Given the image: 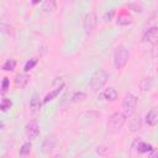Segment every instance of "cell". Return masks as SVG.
Segmentation results:
<instances>
[{"label": "cell", "instance_id": "6da1fadb", "mask_svg": "<svg viewBox=\"0 0 158 158\" xmlns=\"http://www.w3.org/2000/svg\"><path fill=\"white\" fill-rule=\"evenodd\" d=\"M125 122H126V115L123 112L116 111V112L111 114L107 120V125H106L107 131L111 133H116L122 128Z\"/></svg>", "mask_w": 158, "mask_h": 158}, {"label": "cell", "instance_id": "7a4b0ae2", "mask_svg": "<svg viewBox=\"0 0 158 158\" xmlns=\"http://www.w3.org/2000/svg\"><path fill=\"white\" fill-rule=\"evenodd\" d=\"M109 77H110V74L106 72V70H104V69H98L94 74H93V77H91V79H90V89L93 90V91H99L106 83H107V80H109Z\"/></svg>", "mask_w": 158, "mask_h": 158}, {"label": "cell", "instance_id": "3957f363", "mask_svg": "<svg viewBox=\"0 0 158 158\" xmlns=\"http://www.w3.org/2000/svg\"><path fill=\"white\" fill-rule=\"evenodd\" d=\"M128 59H130L128 49L125 46H118L114 54V64H115L116 69H122L127 64Z\"/></svg>", "mask_w": 158, "mask_h": 158}, {"label": "cell", "instance_id": "277c9868", "mask_svg": "<svg viewBox=\"0 0 158 158\" xmlns=\"http://www.w3.org/2000/svg\"><path fill=\"white\" fill-rule=\"evenodd\" d=\"M137 107V98L132 93H127L122 100V111L126 116H131L135 114Z\"/></svg>", "mask_w": 158, "mask_h": 158}, {"label": "cell", "instance_id": "5b68a950", "mask_svg": "<svg viewBox=\"0 0 158 158\" xmlns=\"http://www.w3.org/2000/svg\"><path fill=\"white\" fill-rule=\"evenodd\" d=\"M96 23H98V16L95 12L93 11H89L85 14L84 16V21H83V27H84V32L85 35H91L93 31L95 30L96 27Z\"/></svg>", "mask_w": 158, "mask_h": 158}, {"label": "cell", "instance_id": "8992f818", "mask_svg": "<svg viewBox=\"0 0 158 158\" xmlns=\"http://www.w3.org/2000/svg\"><path fill=\"white\" fill-rule=\"evenodd\" d=\"M142 40L144 42L152 43V44H157L158 43V27L157 26H152L149 28H147L142 36Z\"/></svg>", "mask_w": 158, "mask_h": 158}, {"label": "cell", "instance_id": "52a82bcc", "mask_svg": "<svg viewBox=\"0 0 158 158\" xmlns=\"http://www.w3.org/2000/svg\"><path fill=\"white\" fill-rule=\"evenodd\" d=\"M25 133L28 139H35L40 135V125L36 121H31L25 127Z\"/></svg>", "mask_w": 158, "mask_h": 158}, {"label": "cell", "instance_id": "ba28073f", "mask_svg": "<svg viewBox=\"0 0 158 158\" xmlns=\"http://www.w3.org/2000/svg\"><path fill=\"white\" fill-rule=\"evenodd\" d=\"M56 142H57L56 136H54V135H48V136L44 138L43 143H42V151H43V153H49V152H52V149H53L54 146H56Z\"/></svg>", "mask_w": 158, "mask_h": 158}, {"label": "cell", "instance_id": "9c48e42d", "mask_svg": "<svg viewBox=\"0 0 158 158\" xmlns=\"http://www.w3.org/2000/svg\"><path fill=\"white\" fill-rule=\"evenodd\" d=\"M100 98L102 100H106V101H115L117 99V91L115 88L112 86H109L107 89H105L101 94H100Z\"/></svg>", "mask_w": 158, "mask_h": 158}, {"label": "cell", "instance_id": "30bf717a", "mask_svg": "<svg viewBox=\"0 0 158 158\" xmlns=\"http://www.w3.org/2000/svg\"><path fill=\"white\" fill-rule=\"evenodd\" d=\"M146 122L149 126H156L158 123V110L157 109H151L147 115H146Z\"/></svg>", "mask_w": 158, "mask_h": 158}, {"label": "cell", "instance_id": "8fae6325", "mask_svg": "<svg viewBox=\"0 0 158 158\" xmlns=\"http://www.w3.org/2000/svg\"><path fill=\"white\" fill-rule=\"evenodd\" d=\"M30 81V75H27L26 73H20L15 77V85L17 88H25Z\"/></svg>", "mask_w": 158, "mask_h": 158}, {"label": "cell", "instance_id": "7c38bea8", "mask_svg": "<svg viewBox=\"0 0 158 158\" xmlns=\"http://www.w3.org/2000/svg\"><path fill=\"white\" fill-rule=\"evenodd\" d=\"M63 88H64V83H62L59 86H57V88H56V89H53L51 93H48V94L44 96V99L42 100V102H43V104H47L48 101H52L53 99H56V98L59 95V93L62 91V89H63Z\"/></svg>", "mask_w": 158, "mask_h": 158}, {"label": "cell", "instance_id": "4fadbf2b", "mask_svg": "<svg viewBox=\"0 0 158 158\" xmlns=\"http://www.w3.org/2000/svg\"><path fill=\"white\" fill-rule=\"evenodd\" d=\"M40 99H41V98H40L38 94H33V95H32V98H31V100H30V109L32 110V112H36V111H38V110L41 109V105H42L43 102H41Z\"/></svg>", "mask_w": 158, "mask_h": 158}, {"label": "cell", "instance_id": "5bb4252c", "mask_svg": "<svg viewBox=\"0 0 158 158\" xmlns=\"http://www.w3.org/2000/svg\"><path fill=\"white\" fill-rule=\"evenodd\" d=\"M153 149L152 144L151 143H147V142H138L137 144V152L143 154V153H147V152H151Z\"/></svg>", "mask_w": 158, "mask_h": 158}, {"label": "cell", "instance_id": "9a60e30c", "mask_svg": "<svg viewBox=\"0 0 158 158\" xmlns=\"http://www.w3.org/2000/svg\"><path fill=\"white\" fill-rule=\"evenodd\" d=\"M42 10L43 11H53V10H56V7H57V4H56V1L54 0H46V1H43L42 2Z\"/></svg>", "mask_w": 158, "mask_h": 158}, {"label": "cell", "instance_id": "2e32d148", "mask_svg": "<svg viewBox=\"0 0 158 158\" xmlns=\"http://www.w3.org/2000/svg\"><path fill=\"white\" fill-rule=\"evenodd\" d=\"M15 67H16V60L12 59V58L6 59V60L4 62V64H2V69L6 70V72H11V70H14Z\"/></svg>", "mask_w": 158, "mask_h": 158}, {"label": "cell", "instance_id": "e0dca14e", "mask_svg": "<svg viewBox=\"0 0 158 158\" xmlns=\"http://www.w3.org/2000/svg\"><path fill=\"white\" fill-rule=\"evenodd\" d=\"M132 20H131V16L127 15V14H120L117 16V23L118 25H128L131 23Z\"/></svg>", "mask_w": 158, "mask_h": 158}, {"label": "cell", "instance_id": "ac0fdd59", "mask_svg": "<svg viewBox=\"0 0 158 158\" xmlns=\"http://www.w3.org/2000/svg\"><path fill=\"white\" fill-rule=\"evenodd\" d=\"M11 106H12V100L9 99V98H2L1 104H0V110H1L2 112H5V111H7Z\"/></svg>", "mask_w": 158, "mask_h": 158}, {"label": "cell", "instance_id": "d6986e66", "mask_svg": "<svg viewBox=\"0 0 158 158\" xmlns=\"http://www.w3.org/2000/svg\"><path fill=\"white\" fill-rule=\"evenodd\" d=\"M139 127H141V118H139V116H136V117L131 118L130 130L131 131H137V130H139Z\"/></svg>", "mask_w": 158, "mask_h": 158}, {"label": "cell", "instance_id": "ffe728a7", "mask_svg": "<svg viewBox=\"0 0 158 158\" xmlns=\"http://www.w3.org/2000/svg\"><path fill=\"white\" fill-rule=\"evenodd\" d=\"M31 148H32L31 142H30V141H28V142H25V143L21 146V148H20V156L26 157V156L31 152Z\"/></svg>", "mask_w": 158, "mask_h": 158}, {"label": "cell", "instance_id": "44dd1931", "mask_svg": "<svg viewBox=\"0 0 158 158\" xmlns=\"http://www.w3.org/2000/svg\"><path fill=\"white\" fill-rule=\"evenodd\" d=\"M37 62H38V59L37 58H31V59H28L26 63H25V65H23V70L25 72H30L31 69H33L35 68V65L37 64Z\"/></svg>", "mask_w": 158, "mask_h": 158}, {"label": "cell", "instance_id": "7402d4cb", "mask_svg": "<svg viewBox=\"0 0 158 158\" xmlns=\"http://www.w3.org/2000/svg\"><path fill=\"white\" fill-rule=\"evenodd\" d=\"M85 98H86V94H85V93H83V91H77V93L73 94V96H72V101H74V102L83 101Z\"/></svg>", "mask_w": 158, "mask_h": 158}, {"label": "cell", "instance_id": "603a6c76", "mask_svg": "<svg viewBox=\"0 0 158 158\" xmlns=\"http://www.w3.org/2000/svg\"><path fill=\"white\" fill-rule=\"evenodd\" d=\"M9 86H10V80H9L7 77H5V78L2 79V83H1V93L5 94V93L9 90Z\"/></svg>", "mask_w": 158, "mask_h": 158}, {"label": "cell", "instance_id": "cb8c5ba5", "mask_svg": "<svg viewBox=\"0 0 158 158\" xmlns=\"http://www.w3.org/2000/svg\"><path fill=\"white\" fill-rule=\"evenodd\" d=\"M148 158H158V148H153L148 156Z\"/></svg>", "mask_w": 158, "mask_h": 158}, {"label": "cell", "instance_id": "d4e9b609", "mask_svg": "<svg viewBox=\"0 0 158 158\" xmlns=\"http://www.w3.org/2000/svg\"><path fill=\"white\" fill-rule=\"evenodd\" d=\"M112 15H114V10H111L110 12H106V14L104 15V20H105V21H110V20L112 19Z\"/></svg>", "mask_w": 158, "mask_h": 158}, {"label": "cell", "instance_id": "484cf974", "mask_svg": "<svg viewBox=\"0 0 158 158\" xmlns=\"http://www.w3.org/2000/svg\"><path fill=\"white\" fill-rule=\"evenodd\" d=\"M53 158H63V156H62V154H56Z\"/></svg>", "mask_w": 158, "mask_h": 158}, {"label": "cell", "instance_id": "4316f807", "mask_svg": "<svg viewBox=\"0 0 158 158\" xmlns=\"http://www.w3.org/2000/svg\"><path fill=\"white\" fill-rule=\"evenodd\" d=\"M25 158H28V157H25Z\"/></svg>", "mask_w": 158, "mask_h": 158}, {"label": "cell", "instance_id": "83f0119b", "mask_svg": "<svg viewBox=\"0 0 158 158\" xmlns=\"http://www.w3.org/2000/svg\"><path fill=\"white\" fill-rule=\"evenodd\" d=\"M2 158H4V157H2Z\"/></svg>", "mask_w": 158, "mask_h": 158}]
</instances>
